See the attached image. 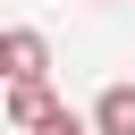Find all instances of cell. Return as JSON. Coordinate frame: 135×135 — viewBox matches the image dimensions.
Masks as SVG:
<instances>
[{
	"instance_id": "obj_4",
	"label": "cell",
	"mask_w": 135,
	"mask_h": 135,
	"mask_svg": "<svg viewBox=\"0 0 135 135\" xmlns=\"http://www.w3.org/2000/svg\"><path fill=\"white\" fill-rule=\"evenodd\" d=\"M42 135H93V127H84V118H68V110H59V118H51V127H42Z\"/></svg>"
},
{
	"instance_id": "obj_1",
	"label": "cell",
	"mask_w": 135,
	"mask_h": 135,
	"mask_svg": "<svg viewBox=\"0 0 135 135\" xmlns=\"http://www.w3.org/2000/svg\"><path fill=\"white\" fill-rule=\"evenodd\" d=\"M0 59H8V84H42V76H51V42H42L34 25H8V34H0Z\"/></svg>"
},
{
	"instance_id": "obj_5",
	"label": "cell",
	"mask_w": 135,
	"mask_h": 135,
	"mask_svg": "<svg viewBox=\"0 0 135 135\" xmlns=\"http://www.w3.org/2000/svg\"><path fill=\"white\" fill-rule=\"evenodd\" d=\"M0 76H8V59H0Z\"/></svg>"
},
{
	"instance_id": "obj_2",
	"label": "cell",
	"mask_w": 135,
	"mask_h": 135,
	"mask_svg": "<svg viewBox=\"0 0 135 135\" xmlns=\"http://www.w3.org/2000/svg\"><path fill=\"white\" fill-rule=\"evenodd\" d=\"M59 118V101H51V84H8V127H25V135H42Z\"/></svg>"
},
{
	"instance_id": "obj_3",
	"label": "cell",
	"mask_w": 135,
	"mask_h": 135,
	"mask_svg": "<svg viewBox=\"0 0 135 135\" xmlns=\"http://www.w3.org/2000/svg\"><path fill=\"white\" fill-rule=\"evenodd\" d=\"M93 135H135V84H101V101H93Z\"/></svg>"
}]
</instances>
